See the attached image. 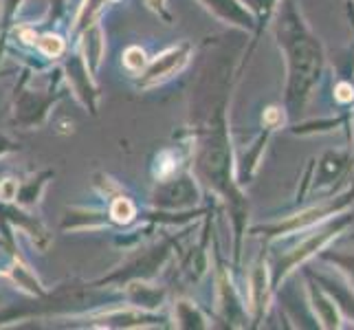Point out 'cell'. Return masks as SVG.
<instances>
[{"mask_svg":"<svg viewBox=\"0 0 354 330\" xmlns=\"http://www.w3.org/2000/svg\"><path fill=\"white\" fill-rule=\"evenodd\" d=\"M324 284H326V288L333 293V297H337V302H341V306H344L352 317H354V297L352 300H348V293L344 291V286H339V284H333V282H326L324 279Z\"/></svg>","mask_w":354,"mask_h":330,"instance_id":"17","label":"cell"},{"mask_svg":"<svg viewBox=\"0 0 354 330\" xmlns=\"http://www.w3.org/2000/svg\"><path fill=\"white\" fill-rule=\"evenodd\" d=\"M275 35L282 46L288 68L286 104L290 110H299L310 97L324 68V46L317 35L306 27L292 0L279 5L275 18Z\"/></svg>","mask_w":354,"mask_h":330,"instance_id":"1","label":"cell"},{"mask_svg":"<svg viewBox=\"0 0 354 330\" xmlns=\"http://www.w3.org/2000/svg\"><path fill=\"white\" fill-rule=\"evenodd\" d=\"M152 203L158 210H185V207H194L198 203L196 181L189 174L161 178L152 192Z\"/></svg>","mask_w":354,"mask_h":330,"instance_id":"5","label":"cell"},{"mask_svg":"<svg viewBox=\"0 0 354 330\" xmlns=\"http://www.w3.org/2000/svg\"><path fill=\"white\" fill-rule=\"evenodd\" d=\"M124 64L130 71H143L145 64H148V59H145V53L141 51L139 46H130L128 51L124 53Z\"/></svg>","mask_w":354,"mask_h":330,"instance_id":"16","label":"cell"},{"mask_svg":"<svg viewBox=\"0 0 354 330\" xmlns=\"http://www.w3.org/2000/svg\"><path fill=\"white\" fill-rule=\"evenodd\" d=\"M330 260L337 262V264H341V266H344L346 271H350L352 277H354V255H333Z\"/></svg>","mask_w":354,"mask_h":330,"instance_id":"19","label":"cell"},{"mask_svg":"<svg viewBox=\"0 0 354 330\" xmlns=\"http://www.w3.org/2000/svg\"><path fill=\"white\" fill-rule=\"evenodd\" d=\"M24 0H0V24H3V33H0V38L5 40L7 31L11 29V24H14V18L18 14V9L22 7Z\"/></svg>","mask_w":354,"mask_h":330,"instance_id":"13","label":"cell"},{"mask_svg":"<svg viewBox=\"0 0 354 330\" xmlns=\"http://www.w3.org/2000/svg\"><path fill=\"white\" fill-rule=\"evenodd\" d=\"M192 44L189 42H180L165 48L161 55H156L152 62L145 64L141 77L137 80V86L141 89H152L156 84H163L165 80L174 77L176 73H180L187 66L189 57H192Z\"/></svg>","mask_w":354,"mask_h":330,"instance_id":"3","label":"cell"},{"mask_svg":"<svg viewBox=\"0 0 354 330\" xmlns=\"http://www.w3.org/2000/svg\"><path fill=\"white\" fill-rule=\"evenodd\" d=\"M145 3L150 5V9H154L158 16H161L165 22H172V16H169V11L165 7V0H145Z\"/></svg>","mask_w":354,"mask_h":330,"instance_id":"18","label":"cell"},{"mask_svg":"<svg viewBox=\"0 0 354 330\" xmlns=\"http://www.w3.org/2000/svg\"><path fill=\"white\" fill-rule=\"evenodd\" d=\"M167 258H169V242H161V244H156V247L143 251L141 255H134L126 266L117 268V271L111 273L108 277L97 279L95 286L121 284V282H130V279H148L158 271V266H161Z\"/></svg>","mask_w":354,"mask_h":330,"instance_id":"4","label":"cell"},{"mask_svg":"<svg viewBox=\"0 0 354 330\" xmlns=\"http://www.w3.org/2000/svg\"><path fill=\"white\" fill-rule=\"evenodd\" d=\"M35 44L38 48L48 55V57H57L64 53V40L59 38V35H53V33H46V35H40V38H35Z\"/></svg>","mask_w":354,"mask_h":330,"instance_id":"14","label":"cell"},{"mask_svg":"<svg viewBox=\"0 0 354 330\" xmlns=\"http://www.w3.org/2000/svg\"><path fill=\"white\" fill-rule=\"evenodd\" d=\"M240 3L247 7L251 14L258 16L260 22H264L268 16H271V11L275 9V3L277 0H240Z\"/></svg>","mask_w":354,"mask_h":330,"instance_id":"15","label":"cell"},{"mask_svg":"<svg viewBox=\"0 0 354 330\" xmlns=\"http://www.w3.org/2000/svg\"><path fill=\"white\" fill-rule=\"evenodd\" d=\"M82 46H84V59H86L88 68L95 73L97 66L102 62V51H104V40H102V29L100 24H91L88 29H84V40H82Z\"/></svg>","mask_w":354,"mask_h":330,"instance_id":"9","label":"cell"},{"mask_svg":"<svg viewBox=\"0 0 354 330\" xmlns=\"http://www.w3.org/2000/svg\"><path fill=\"white\" fill-rule=\"evenodd\" d=\"M9 150H14V143H11L7 137H3V134H0V156H3L5 152H9Z\"/></svg>","mask_w":354,"mask_h":330,"instance_id":"20","label":"cell"},{"mask_svg":"<svg viewBox=\"0 0 354 330\" xmlns=\"http://www.w3.org/2000/svg\"><path fill=\"white\" fill-rule=\"evenodd\" d=\"M64 73H66L64 77L71 82L73 91H75V95L80 97V102L95 115L97 113V97H100V93H97L95 84L91 80V73L93 71L88 68V64H86V59H84L82 51L68 57Z\"/></svg>","mask_w":354,"mask_h":330,"instance_id":"6","label":"cell"},{"mask_svg":"<svg viewBox=\"0 0 354 330\" xmlns=\"http://www.w3.org/2000/svg\"><path fill=\"white\" fill-rule=\"evenodd\" d=\"M108 216H111L115 223L119 225H128L132 223V218L137 216V207H134V203L126 196H117L113 199L111 203V210H108Z\"/></svg>","mask_w":354,"mask_h":330,"instance_id":"11","label":"cell"},{"mask_svg":"<svg viewBox=\"0 0 354 330\" xmlns=\"http://www.w3.org/2000/svg\"><path fill=\"white\" fill-rule=\"evenodd\" d=\"M176 322H178V326H183V328H203L205 324H201L203 322V317H201V313L194 309V304H189V302H178L176 304Z\"/></svg>","mask_w":354,"mask_h":330,"instance_id":"12","label":"cell"},{"mask_svg":"<svg viewBox=\"0 0 354 330\" xmlns=\"http://www.w3.org/2000/svg\"><path fill=\"white\" fill-rule=\"evenodd\" d=\"M53 176V172L51 169H44V172H40L38 176H31V178H27L20 185L18 183V194H16V201L22 205V207H31V205H35L40 201V196H42V190L46 187V183H48V178Z\"/></svg>","mask_w":354,"mask_h":330,"instance_id":"10","label":"cell"},{"mask_svg":"<svg viewBox=\"0 0 354 330\" xmlns=\"http://www.w3.org/2000/svg\"><path fill=\"white\" fill-rule=\"evenodd\" d=\"M198 3L216 16L221 22L231 24V27L251 31L255 27V18L251 11L244 7L240 0H198Z\"/></svg>","mask_w":354,"mask_h":330,"instance_id":"8","label":"cell"},{"mask_svg":"<svg viewBox=\"0 0 354 330\" xmlns=\"http://www.w3.org/2000/svg\"><path fill=\"white\" fill-rule=\"evenodd\" d=\"M57 89L53 91V84L48 91H33L27 89V73L22 75L18 89H16V97H14V121L18 126H22L24 130H33L38 128L42 121L48 115V108H51L57 100H59Z\"/></svg>","mask_w":354,"mask_h":330,"instance_id":"2","label":"cell"},{"mask_svg":"<svg viewBox=\"0 0 354 330\" xmlns=\"http://www.w3.org/2000/svg\"><path fill=\"white\" fill-rule=\"evenodd\" d=\"M0 302H3V295H0Z\"/></svg>","mask_w":354,"mask_h":330,"instance_id":"21","label":"cell"},{"mask_svg":"<svg viewBox=\"0 0 354 330\" xmlns=\"http://www.w3.org/2000/svg\"><path fill=\"white\" fill-rule=\"evenodd\" d=\"M348 223V220H341V223H335L330 229H326L324 234H317V236H313V238H308L306 242L301 244V247H297L295 251H290L288 255H284L282 260L277 262V266H275V273H273V286H277L279 282H282V279L288 275V271H292V268H295L299 262H304L308 258L310 253H315L317 249L322 247V244L330 238V234L333 231H339L341 227H344Z\"/></svg>","mask_w":354,"mask_h":330,"instance_id":"7","label":"cell"}]
</instances>
